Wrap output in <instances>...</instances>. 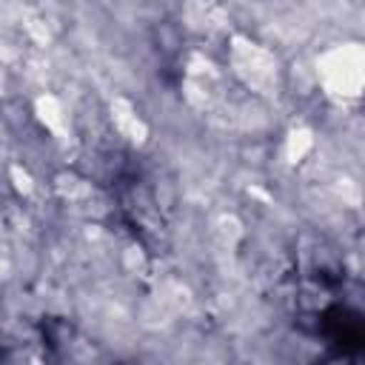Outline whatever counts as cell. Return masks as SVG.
Wrapping results in <instances>:
<instances>
[{
	"instance_id": "1",
	"label": "cell",
	"mask_w": 365,
	"mask_h": 365,
	"mask_svg": "<svg viewBox=\"0 0 365 365\" xmlns=\"http://www.w3.org/2000/svg\"><path fill=\"white\" fill-rule=\"evenodd\" d=\"M317 77L325 91L336 100H354L362 91L365 80V54L359 43H342L328 48L317 60Z\"/></svg>"
},
{
	"instance_id": "2",
	"label": "cell",
	"mask_w": 365,
	"mask_h": 365,
	"mask_svg": "<svg viewBox=\"0 0 365 365\" xmlns=\"http://www.w3.org/2000/svg\"><path fill=\"white\" fill-rule=\"evenodd\" d=\"M231 66L234 74L257 94H277L279 83V68L277 57L265 51L262 46L251 43L248 37H234L231 40Z\"/></svg>"
},
{
	"instance_id": "3",
	"label": "cell",
	"mask_w": 365,
	"mask_h": 365,
	"mask_svg": "<svg viewBox=\"0 0 365 365\" xmlns=\"http://www.w3.org/2000/svg\"><path fill=\"white\" fill-rule=\"evenodd\" d=\"M111 120H114V128L131 143H143L148 137V125L143 123V117L137 114V108L125 97L111 100Z\"/></svg>"
},
{
	"instance_id": "4",
	"label": "cell",
	"mask_w": 365,
	"mask_h": 365,
	"mask_svg": "<svg viewBox=\"0 0 365 365\" xmlns=\"http://www.w3.org/2000/svg\"><path fill=\"white\" fill-rule=\"evenodd\" d=\"M34 111H37V120L51 131V134H60L66 128V114H63V106L57 97L51 94H40L34 100Z\"/></svg>"
},
{
	"instance_id": "5",
	"label": "cell",
	"mask_w": 365,
	"mask_h": 365,
	"mask_svg": "<svg viewBox=\"0 0 365 365\" xmlns=\"http://www.w3.org/2000/svg\"><path fill=\"white\" fill-rule=\"evenodd\" d=\"M311 148H314V134L308 128H294L285 140V154L291 163H299Z\"/></svg>"
},
{
	"instance_id": "6",
	"label": "cell",
	"mask_w": 365,
	"mask_h": 365,
	"mask_svg": "<svg viewBox=\"0 0 365 365\" xmlns=\"http://www.w3.org/2000/svg\"><path fill=\"white\" fill-rule=\"evenodd\" d=\"M11 177L17 180V182H14V185H17V191H23V194H29V191H31V177H29L20 165H11Z\"/></svg>"
},
{
	"instance_id": "7",
	"label": "cell",
	"mask_w": 365,
	"mask_h": 365,
	"mask_svg": "<svg viewBox=\"0 0 365 365\" xmlns=\"http://www.w3.org/2000/svg\"><path fill=\"white\" fill-rule=\"evenodd\" d=\"M0 94H3V71H0Z\"/></svg>"
}]
</instances>
